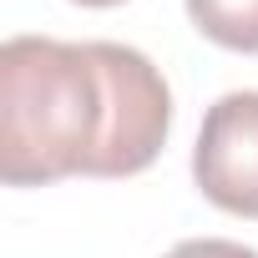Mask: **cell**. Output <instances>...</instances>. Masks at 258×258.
Returning <instances> with one entry per match:
<instances>
[{"mask_svg":"<svg viewBox=\"0 0 258 258\" xmlns=\"http://www.w3.org/2000/svg\"><path fill=\"white\" fill-rule=\"evenodd\" d=\"M172 132L162 71L116 41L11 36L0 46V177H132Z\"/></svg>","mask_w":258,"mask_h":258,"instance_id":"obj_1","label":"cell"},{"mask_svg":"<svg viewBox=\"0 0 258 258\" xmlns=\"http://www.w3.org/2000/svg\"><path fill=\"white\" fill-rule=\"evenodd\" d=\"M203 198L233 218H258V91H228L208 106L192 147Z\"/></svg>","mask_w":258,"mask_h":258,"instance_id":"obj_2","label":"cell"},{"mask_svg":"<svg viewBox=\"0 0 258 258\" xmlns=\"http://www.w3.org/2000/svg\"><path fill=\"white\" fill-rule=\"evenodd\" d=\"M187 21L213 46L258 56V0H187Z\"/></svg>","mask_w":258,"mask_h":258,"instance_id":"obj_3","label":"cell"},{"mask_svg":"<svg viewBox=\"0 0 258 258\" xmlns=\"http://www.w3.org/2000/svg\"><path fill=\"white\" fill-rule=\"evenodd\" d=\"M162 258H258V253L248 243H233V238H187Z\"/></svg>","mask_w":258,"mask_h":258,"instance_id":"obj_4","label":"cell"},{"mask_svg":"<svg viewBox=\"0 0 258 258\" xmlns=\"http://www.w3.org/2000/svg\"><path fill=\"white\" fill-rule=\"evenodd\" d=\"M76 6H91V11H101V6H121V0H76Z\"/></svg>","mask_w":258,"mask_h":258,"instance_id":"obj_5","label":"cell"}]
</instances>
